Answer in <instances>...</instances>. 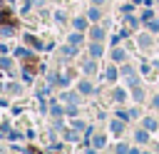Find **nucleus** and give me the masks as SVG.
Here are the masks:
<instances>
[{
	"label": "nucleus",
	"mask_w": 159,
	"mask_h": 154,
	"mask_svg": "<svg viewBox=\"0 0 159 154\" xmlns=\"http://www.w3.org/2000/svg\"><path fill=\"white\" fill-rule=\"evenodd\" d=\"M89 37H92V40H102V37H104V32H102L99 27H92V30H89Z\"/></svg>",
	"instance_id": "obj_1"
},
{
	"label": "nucleus",
	"mask_w": 159,
	"mask_h": 154,
	"mask_svg": "<svg viewBox=\"0 0 159 154\" xmlns=\"http://www.w3.org/2000/svg\"><path fill=\"white\" fill-rule=\"evenodd\" d=\"M87 17H89V20H94V22H97V20H99V10H97V7H92V10H89V12H87Z\"/></svg>",
	"instance_id": "obj_2"
},
{
	"label": "nucleus",
	"mask_w": 159,
	"mask_h": 154,
	"mask_svg": "<svg viewBox=\"0 0 159 154\" xmlns=\"http://www.w3.org/2000/svg\"><path fill=\"white\" fill-rule=\"evenodd\" d=\"M89 52H92L94 57H97V55H102V45H97V42H94V45L89 47Z\"/></svg>",
	"instance_id": "obj_3"
},
{
	"label": "nucleus",
	"mask_w": 159,
	"mask_h": 154,
	"mask_svg": "<svg viewBox=\"0 0 159 154\" xmlns=\"http://www.w3.org/2000/svg\"><path fill=\"white\" fill-rule=\"evenodd\" d=\"M80 92H84V94L92 92V84H89V82H80Z\"/></svg>",
	"instance_id": "obj_4"
},
{
	"label": "nucleus",
	"mask_w": 159,
	"mask_h": 154,
	"mask_svg": "<svg viewBox=\"0 0 159 154\" xmlns=\"http://www.w3.org/2000/svg\"><path fill=\"white\" fill-rule=\"evenodd\" d=\"M112 57H114L117 62H122V60H124V52H122V50H114V52H112Z\"/></svg>",
	"instance_id": "obj_5"
},
{
	"label": "nucleus",
	"mask_w": 159,
	"mask_h": 154,
	"mask_svg": "<svg viewBox=\"0 0 159 154\" xmlns=\"http://www.w3.org/2000/svg\"><path fill=\"white\" fill-rule=\"evenodd\" d=\"M75 27H77V30H84V27H87V22L80 17V20H75Z\"/></svg>",
	"instance_id": "obj_6"
},
{
	"label": "nucleus",
	"mask_w": 159,
	"mask_h": 154,
	"mask_svg": "<svg viewBox=\"0 0 159 154\" xmlns=\"http://www.w3.org/2000/svg\"><path fill=\"white\" fill-rule=\"evenodd\" d=\"M107 79H117V70H114V67L107 70Z\"/></svg>",
	"instance_id": "obj_7"
},
{
	"label": "nucleus",
	"mask_w": 159,
	"mask_h": 154,
	"mask_svg": "<svg viewBox=\"0 0 159 154\" xmlns=\"http://www.w3.org/2000/svg\"><path fill=\"white\" fill-rule=\"evenodd\" d=\"M147 139H149V137H147V132H137V142H142V144H144Z\"/></svg>",
	"instance_id": "obj_8"
},
{
	"label": "nucleus",
	"mask_w": 159,
	"mask_h": 154,
	"mask_svg": "<svg viewBox=\"0 0 159 154\" xmlns=\"http://www.w3.org/2000/svg\"><path fill=\"white\" fill-rule=\"evenodd\" d=\"M117 154H129V149H127V144H119V147H117Z\"/></svg>",
	"instance_id": "obj_9"
},
{
	"label": "nucleus",
	"mask_w": 159,
	"mask_h": 154,
	"mask_svg": "<svg viewBox=\"0 0 159 154\" xmlns=\"http://www.w3.org/2000/svg\"><path fill=\"white\" fill-rule=\"evenodd\" d=\"M94 147H104V137H94Z\"/></svg>",
	"instance_id": "obj_10"
},
{
	"label": "nucleus",
	"mask_w": 159,
	"mask_h": 154,
	"mask_svg": "<svg viewBox=\"0 0 159 154\" xmlns=\"http://www.w3.org/2000/svg\"><path fill=\"white\" fill-rule=\"evenodd\" d=\"M144 124H147V129H154V127H157V122H154V119H147Z\"/></svg>",
	"instance_id": "obj_11"
},
{
	"label": "nucleus",
	"mask_w": 159,
	"mask_h": 154,
	"mask_svg": "<svg viewBox=\"0 0 159 154\" xmlns=\"http://www.w3.org/2000/svg\"><path fill=\"white\" fill-rule=\"evenodd\" d=\"M154 107H157V109H159V97H157V99H154Z\"/></svg>",
	"instance_id": "obj_12"
},
{
	"label": "nucleus",
	"mask_w": 159,
	"mask_h": 154,
	"mask_svg": "<svg viewBox=\"0 0 159 154\" xmlns=\"http://www.w3.org/2000/svg\"><path fill=\"white\" fill-rule=\"evenodd\" d=\"M94 2H102V0H94Z\"/></svg>",
	"instance_id": "obj_13"
},
{
	"label": "nucleus",
	"mask_w": 159,
	"mask_h": 154,
	"mask_svg": "<svg viewBox=\"0 0 159 154\" xmlns=\"http://www.w3.org/2000/svg\"><path fill=\"white\" fill-rule=\"evenodd\" d=\"M0 2H2V0H0Z\"/></svg>",
	"instance_id": "obj_14"
}]
</instances>
